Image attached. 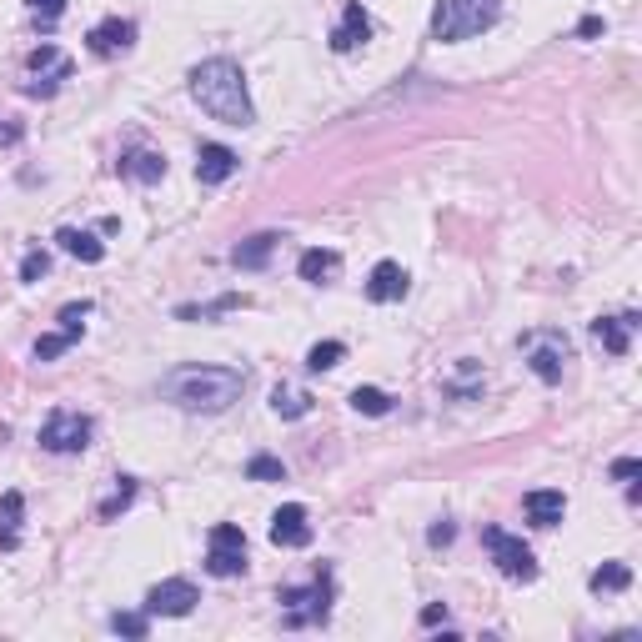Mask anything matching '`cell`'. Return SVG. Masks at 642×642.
<instances>
[{
    "label": "cell",
    "instance_id": "cell-23",
    "mask_svg": "<svg viewBox=\"0 0 642 642\" xmlns=\"http://www.w3.org/2000/svg\"><path fill=\"white\" fill-rule=\"evenodd\" d=\"M311 402H316V397H311L306 387H291V382H276V387H271V412H276V417H286V422L306 417V412H311Z\"/></svg>",
    "mask_w": 642,
    "mask_h": 642
},
{
    "label": "cell",
    "instance_id": "cell-5",
    "mask_svg": "<svg viewBox=\"0 0 642 642\" xmlns=\"http://www.w3.org/2000/svg\"><path fill=\"white\" fill-rule=\"evenodd\" d=\"M286 607V627H311V622H327L332 612V572H316L311 587H281L276 597Z\"/></svg>",
    "mask_w": 642,
    "mask_h": 642
},
{
    "label": "cell",
    "instance_id": "cell-7",
    "mask_svg": "<svg viewBox=\"0 0 642 642\" xmlns=\"http://www.w3.org/2000/svg\"><path fill=\"white\" fill-rule=\"evenodd\" d=\"M482 542H487V552H492V562H497V572H502L507 582H532V577H537V557H532V547H527L517 532H507V527H482Z\"/></svg>",
    "mask_w": 642,
    "mask_h": 642
},
{
    "label": "cell",
    "instance_id": "cell-2",
    "mask_svg": "<svg viewBox=\"0 0 642 642\" xmlns=\"http://www.w3.org/2000/svg\"><path fill=\"white\" fill-rule=\"evenodd\" d=\"M241 387H246V377L236 367H201V362H186V367L161 377L166 402H176L181 412H206V417L226 412L241 397Z\"/></svg>",
    "mask_w": 642,
    "mask_h": 642
},
{
    "label": "cell",
    "instance_id": "cell-36",
    "mask_svg": "<svg viewBox=\"0 0 642 642\" xmlns=\"http://www.w3.org/2000/svg\"><path fill=\"white\" fill-rule=\"evenodd\" d=\"M612 477H617V482H632V477H642V462H637V457H617V462H612Z\"/></svg>",
    "mask_w": 642,
    "mask_h": 642
},
{
    "label": "cell",
    "instance_id": "cell-15",
    "mask_svg": "<svg viewBox=\"0 0 642 642\" xmlns=\"http://www.w3.org/2000/svg\"><path fill=\"white\" fill-rule=\"evenodd\" d=\"M632 332H637V316H632V311H622V316H597V321H592V342H597L602 352H612V357H627Z\"/></svg>",
    "mask_w": 642,
    "mask_h": 642
},
{
    "label": "cell",
    "instance_id": "cell-11",
    "mask_svg": "<svg viewBox=\"0 0 642 642\" xmlns=\"http://www.w3.org/2000/svg\"><path fill=\"white\" fill-rule=\"evenodd\" d=\"M271 542L276 547H311V512L301 507V502H286V507H276L271 512Z\"/></svg>",
    "mask_w": 642,
    "mask_h": 642
},
{
    "label": "cell",
    "instance_id": "cell-8",
    "mask_svg": "<svg viewBox=\"0 0 642 642\" xmlns=\"http://www.w3.org/2000/svg\"><path fill=\"white\" fill-rule=\"evenodd\" d=\"M206 572H211V577H241V572H246V532H241L236 522H221V527H211Z\"/></svg>",
    "mask_w": 642,
    "mask_h": 642
},
{
    "label": "cell",
    "instance_id": "cell-33",
    "mask_svg": "<svg viewBox=\"0 0 642 642\" xmlns=\"http://www.w3.org/2000/svg\"><path fill=\"white\" fill-rule=\"evenodd\" d=\"M86 316H91V301H81V306H66V311H61V332L81 337V332H86Z\"/></svg>",
    "mask_w": 642,
    "mask_h": 642
},
{
    "label": "cell",
    "instance_id": "cell-28",
    "mask_svg": "<svg viewBox=\"0 0 642 642\" xmlns=\"http://www.w3.org/2000/svg\"><path fill=\"white\" fill-rule=\"evenodd\" d=\"M352 407H357L362 417H387V412H392V397H387L382 387H357V392H352Z\"/></svg>",
    "mask_w": 642,
    "mask_h": 642
},
{
    "label": "cell",
    "instance_id": "cell-29",
    "mask_svg": "<svg viewBox=\"0 0 642 642\" xmlns=\"http://www.w3.org/2000/svg\"><path fill=\"white\" fill-rule=\"evenodd\" d=\"M342 357H347L342 342H316V347L306 352V367H311V372H332V367H342Z\"/></svg>",
    "mask_w": 642,
    "mask_h": 642
},
{
    "label": "cell",
    "instance_id": "cell-26",
    "mask_svg": "<svg viewBox=\"0 0 642 642\" xmlns=\"http://www.w3.org/2000/svg\"><path fill=\"white\" fill-rule=\"evenodd\" d=\"M236 306H246V296H216V301H206V306H176V316L181 321H211V316H226V311H236Z\"/></svg>",
    "mask_w": 642,
    "mask_h": 642
},
{
    "label": "cell",
    "instance_id": "cell-38",
    "mask_svg": "<svg viewBox=\"0 0 642 642\" xmlns=\"http://www.w3.org/2000/svg\"><path fill=\"white\" fill-rule=\"evenodd\" d=\"M452 537H457V527H452V522H437V527L427 532V542H432V547H447Z\"/></svg>",
    "mask_w": 642,
    "mask_h": 642
},
{
    "label": "cell",
    "instance_id": "cell-6",
    "mask_svg": "<svg viewBox=\"0 0 642 642\" xmlns=\"http://www.w3.org/2000/svg\"><path fill=\"white\" fill-rule=\"evenodd\" d=\"M91 432H96V422H91L86 412L56 407V412L41 422V447H46V452H56V457H76V452H86V447H91Z\"/></svg>",
    "mask_w": 642,
    "mask_h": 642
},
{
    "label": "cell",
    "instance_id": "cell-25",
    "mask_svg": "<svg viewBox=\"0 0 642 642\" xmlns=\"http://www.w3.org/2000/svg\"><path fill=\"white\" fill-rule=\"evenodd\" d=\"M587 587H592L597 597H602V592H627V587H632V567H627V562H602V567L587 577Z\"/></svg>",
    "mask_w": 642,
    "mask_h": 642
},
{
    "label": "cell",
    "instance_id": "cell-37",
    "mask_svg": "<svg viewBox=\"0 0 642 642\" xmlns=\"http://www.w3.org/2000/svg\"><path fill=\"white\" fill-rule=\"evenodd\" d=\"M602 31H607L602 16H582V21H577V36H582V41H592V36H602Z\"/></svg>",
    "mask_w": 642,
    "mask_h": 642
},
{
    "label": "cell",
    "instance_id": "cell-16",
    "mask_svg": "<svg viewBox=\"0 0 642 642\" xmlns=\"http://www.w3.org/2000/svg\"><path fill=\"white\" fill-rule=\"evenodd\" d=\"M407 296V271L397 261H377L372 276H367V301L387 306V301H402Z\"/></svg>",
    "mask_w": 642,
    "mask_h": 642
},
{
    "label": "cell",
    "instance_id": "cell-14",
    "mask_svg": "<svg viewBox=\"0 0 642 642\" xmlns=\"http://www.w3.org/2000/svg\"><path fill=\"white\" fill-rule=\"evenodd\" d=\"M367 41H372V16L362 11V0H352V6L342 11V21H337V31H332V51L337 56H352Z\"/></svg>",
    "mask_w": 642,
    "mask_h": 642
},
{
    "label": "cell",
    "instance_id": "cell-27",
    "mask_svg": "<svg viewBox=\"0 0 642 642\" xmlns=\"http://www.w3.org/2000/svg\"><path fill=\"white\" fill-rule=\"evenodd\" d=\"M131 502H136V477H116V492H111V497L96 507V517H101V522H116V517L131 507Z\"/></svg>",
    "mask_w": 642,
    "mask_h": 642
},
{
    "label": "cell",
    "instance_id": "cell-17",
    "mask_svg": "<svg viewBox=\"0 0 642 642\" xmlns=\"http://www.w3.org/2000/svg\"><path fill=\"white\" fill-rule=\"evenodd\" d=\"M522 512H527V522H532V527H557V522H562V512H567V497H562L557 487H537V492H527V497H522Z\"/></svg>",
    "mask_w": 642,
    "mask_h": 642
},
{
    "label": "cell",
    "instance_id": "cell-10",
    "mask_svg": "<svg viewBox=\"0 0 642 642\" xmlns=\"http://www.w3.org/2000/svg\"><path fill=\"white\" fill-rule=\"evenodd\" d=\"M196 602H201V592H196L191 577H166V582H156L146 592V612L151 617H186Z\"/></svg>",
    "mask_w": 642,
    "mask_h": 642
},
{
    "label": "cell",
    "instance_id": "cell-9",
    "mask_svg": "<svg viewBox=\"0 0 642 642\" xmlns=\"http://www.w3.org/2000/svg\"><path fill=\"white\" fill-rule=\"evenodd\" d=\"M31 81H26V96H56L61 91V81H71V56L61 51V46H36L31 51Z\"/></svg>",
    "mask_w": 642,
    "mask_h": 642
},
{
    "label": "cell",
    "instance_id": "cell-31",
    "mask_svg": "<svg viewBox=\"0 0 642 642\" xmlns=\"http://www.w3.org/2000/svg\"><path fill=\"white\" fill-rule=\"evenodd\" d=\"M246 477H251V482H286V467H281V457L256 452V457L246 462Z\"/></svg>",
    "mask_w": 642,
    "mask_h": 642
},
{
    "label": "cell",
    "instance_id": "cell-13",
    "mask_svg": "<svg viewBox=\"0 0 642 642\" xmlns=\"http://www.w3.org/2000/svg\"><path fill=\"white\" fill-rule=\"evenodd\" d=\"M236 171H241V156H236L231 146L206 141V146L196 151V181H201V186H221V181H231Z\"/></svg>",
    "mask_w": 642,
    "mask_h": 642
},
{
    "label": "cell",
    "instance_id": "cell-18",
    "mask_svg": "<svg viewBox=\"0 0 642 642\" xmlns=\"http://www.w3.org/2000/svg\"><path fill=\"white\" fill-rule=\"evenodd\" d=\"M56 246H61L66 256H76V261H86V266H96V261H106V246L96 241V231H81V226H61V231H56Z\"/></svg>",
    "mask_w": 642,
    "mask_h": 642
},
{
    "label": "cell",
    "instance_id": "cell-30",
    "mask_svg": "<svg viewBox=\"0 0 642 642\" xmlns=\"http://www.w3.org/2000/svg\"><path fill=\"white\" fill-rule=\"evenodd\" d=\"M76 342H81V337H71V332H46V337L36 342V362H56V357H66Z\"/></svg>",
    "mask_w": 642,
    "mask_h": 642
},
{
    "label": "cell",
    "instance_id": "cell-20",
    "mask_svg": "<svg viewBox=\"0 0 642 642\" xmlns=\"http://www.w3.org/2000/svg\"><path fill=\"white\" fill-rule=\"evenodd\" d=\"M296 271H301V281L321 286V281H332V276L342 271V256H337V251H327V246H311V251H301Z\"/></svg>",
    "mask_w": 642,
    "mask_h": 642
},
{
    "label": "cell",
    "instance_id": "cell-19",
    "mask_svg": "<svg viewBox=\"0 0 642 642\" xmlns=\"http://www.w3.org/2000/svg\"><path fill=\"white\" fill-rule=\"evenodd\" d=\"M126 181H141V186H156L161 176H166V156L161 151H131V156H121V166H116Z\"/></svg>",
    "mask_w": 642,
    "mask_h": 642
},
{
    "label": "cell",
    "instance_id": "cell-4",
    "mask_svg": "<svg viewBox=\"0 0 642 642\" xmlns=\"http://www.w3.org/2000/svg\"><path fill=\"white\" fill-rule=\"evenodd\" d=\"M522 362L532 367V377L537 382H547V387H557L562 382V372H567V362H572V337L562 332V327H537V332H522Z\"/></svg>",
    "mask_w": 642,
    "mask_h": 642
},
{
    "label": "cell",
    "instance_id": "cell-35",
    "mask_svg": "<svg viewBox=\"0 0 642 642\" xmlns=\"http://www.w3.org/2000/svg\"><path fill=\"white\" fill-rule=\"evenodd\" d=\"M26 6H31V11H36V16H41V21L51 26V21H61V11H66V0H26Z\"/></svg>",
    "mask_w": 642,
    "mask_h": 642
},
{
    "label": "cell",
    "instance_id": "cell-12",
    "mask_svg": "<svg viewBox=\"0 0 642 642\" xmlns=\"http://www.w3.org/2000/svg\"><path fill=\"white\" fill-rule=\"evenodd\" d=\"M131 41H136V21H121V16H106V21H101V26H91V36H86L91 56H101V61L126 56V51H131Z\"/></svg>",
    "mask_w": 642,
    "mask_h": 642
},
{
    "label": "cell",
    "instance_id": "cell-39",
    "mask_svg": "<svg viewBox=\"0 0 642 642\" xmlns=\"http://www.w3.org/2000/svg\"><path fill=\"white\" fill-rule=\"evenodd\" d=\"M437 622H447V607H437V602L422 607V627H437Z\"/></svg>",
    "mask_w": 642,
    "mask_h": 642
},
{
    "label": "cell",
    "instance_id": "cell-21",
    "mask_svg": "<svg viewBox=\"0 0 642 642\" xmlns=\"http://www.w3.org/2000/svg\"><path fill=\"white\" fill-rule=\"evenodd\" d=\"M21 517H26V497L6 492V497H0V552L21 547Z\"/></svg>",
    "mask_w": 642,
    "mask_h": 642
},
{
    "label": "cell",
    "instance_id": "cell-1",
    "mask_svg": "<svg viewBox=\"0 0 642 642\" xmlns=\"http://www.w3.org/2000/svg\"><path fill=\"white\" fill-rule=\"evenodd\" d=\"M191 101L221 126H251L256 121V106H251V91H246V71L236 61H226V56L201 61L191 71Z\"/></svg>",
    "mask_w": 642,
    "mask_h": 642
},
{
    "label": "cell",
    "instance_id": "cell-24",
    "mask_svg": "<svg viewBox=\"0 0 642 642\" xmlns=\"http://www.w3.org/2000/svg\"><path fill=\"white\" fill-rule=\"evenodd\" d=\"M276 231H261V236H251V241H241L236 251H231V261L241 266V271H261L266 261H271V251H276Z\"/></svg>",
    "mask_w": 642,
    "mask_h": 642
},
{
    "label": "cell",
    "instance_id": "cell-3",
    "mask_svg": "<svg viewBox=\"0 0 642 642\" xmlns=\"http://www.w3.org/2000/svg\"><path fill=\"white\" fill-rule=\"evenodd\" d=\"M497 16H502L497 0H437V11H432V41H442V46L472 41V36L492 31Z\"/></svg>",
    "mask_w": 642,
    "mask_h": 642
},
{
    "label": "cell",
    "instance_id": "cell-34",
    "mask_svg": "<svg viewBox=\"0 0 642 642\" xmlns=\"http://www.w3.org/2000/svg\"><path fill=\"white\" fill-rule=\"evenodd\" d=\"M51 271V256L36 246V251H26V261H21V281H41Z\"/></svg>",
    "mask_w": 642,
    "mask_h": 642
},
{
    "label": "cell",
    "instance_id": "cell-32",
    "mask_svg": "<svg viewBox=\"0 0 642 642\" xmlns=\"http://www.w3.org/2000/svg\"><path fill=\"white\" fill-rule=\"evenodd\" d=\"M111 632H121V637H146L151 632V612H111Z\"/></svg>",
    "mask_w": 642,
    "mask_h": 642
},
{
    "label": "cell",
    "instance_id": "cell-22",
    "mask_svg": "<svg viewBox=\"0 0 642 642\" xmlns=\"http://www.w3.org/2000/svg\"><path fill=\"white\" fill-rule=\"evenodd\" d=\"M442 392H447V397H457V402H472V397H482V367H477L472 357H462V362L452 367V377L442 382Z\"/></svg>",
    "mask_w": 642,
    "mask_h": 642
}]
</instances>
